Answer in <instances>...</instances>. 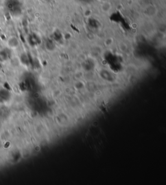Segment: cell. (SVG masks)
Listing matches in <instances>:
<instances>
[{
  "instance_id": "obj_3",
  "label": "cell",
  "mask_w": 166,
  "mask_h": 185,
  "mask_svg": "<svg viewBox=\"0 0 166 185\" xmlns=\"http://www.w3.org/2000/svg\"><path fill=\"white\" fill-rule=\"evenodd\" d=\"M18 40L15 36L10 37L7 40V45L11 49H15L18 46Z\"/></svg>"
},
{
  "instance_id": "obj_4",
  "label": "cell",
  "mask_w": 166,
  "mask_h": 185,
  "mask_svg": "<svg viewBox=\"0 0 166 185\" xmlns=\"http://www.w3.org/2000/svg\"><path fill=\"white\" fill-rule=\"evenodd\" d=\"M101 9L102 10V11L104 12H108L110 10V9H111V6H110V3H108V2H105L103 3V5H102V7Z\"/></svg>"
},
{
  "instance_id": "obj_1",
  "label": "cell",
  "mask_w": 166,
  "mask_h": 185,
  "mask_svg": "<svg viewBox=\"0 0 166 185\" xmlns=\"http://www.w3.org/2000/svg\"><path fill=\"white\" fill-rule=\"evenodd\" d=\"M85 142L92 151L100 153L105 149L107 139L104 132L100 127L91 125L86 133Z\"/></svg>"
},
{
  "instance_id": "obj_2",
  "label": "cell",
  "mask_w": 166,
  "mask_h": 185,
  "mask_svg": "<svg viewBox=\"0 0 166 185\" xmlns=\"http://www.w3.org/2000/svg\"><path fill=\"white\" fill-rule=\"evenodd\" d=\"M144 14L145 16H154L156 14V8L155 6L149 5L147 7H146L144 9Z\"/></svg>"
}]
</instances>
